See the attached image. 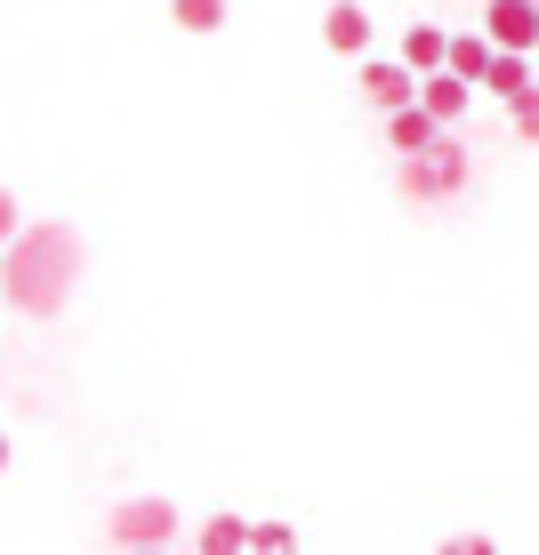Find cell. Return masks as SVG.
Segmentation results:
<instances>
[{"mask_svg": "<svg viewBox=\"0 0 539 555\" xmlns=\"http://www.w3.org/2000/svg\"><path fill=\"white\" fill-rule=\"evenodd\" d=\"M73 274H81V242H73L65 225H25V234H9V306L16 314H56Z\"/></svg>", "mask_w": 539, "mask_h": 555, "instance_id": "cell-1", "label": "cell"}, {"mask_svg": "<svg viewBox=\"0 0 539 555\" xmlns=\"http://www.w3.org/2000/svg\"><path fill=\"white\" fill-rule=\"evenodd\" d=\"M467 178H475V169H467V145H459V138H442V145H427V153H411V162H402L395 169V185H402V202H459V194H467Z\"/></svg>", "mask_w": 539, "mask_h": 555, "instance_id": "cell-2", "label": "cell"}, {"mask_svg": "<svg viewBox=\"0 0 539 555\" xmlns=\"http://www.w3.org/2000/svg\"><path fill=\"white\" fill-rule=\"evenodd\" d=\"M105 540L113 547H169L178 540V500H121L105 515Z\"/></svg>", "mask_w": 539, "mask_h": 555, "instance_id": "cell-3", "label": "cell"}, {"mask_svg": "<svg viewBox=\"0 0 539 555\" xmlns=\"http://www.w3.org/2000/svg\"><path fill=\"white\" fill-rule=\"evenodd\" d=\"M362 105H371V113L419 105V73L402 65V56H362Z\"/></svg>", "mask_w": 539, "mask_h": 555, "instance_id": "cell-4", "label": "cell"}, {"mask_svg": "<svg viewBox=\"0 0 539 555\" xmlns=\"http://www.w3.org/2000/svg\"><path fill=\"white\" fill-rule=\"evenodd\" d=\"M484 33H491L499 49L539 56V0H484Z\"/></svg>", "mask_w": 539, "mask_h": 555, "instance_id": "cell-5", "label": "cell"}, {"mask_svg": "<svg viewBox=\"0 0 539 555\" xmlns=\"http://www.w3.org/2000/svg\"><path fill=\"white\" fill-rule=\"evenodd\" d=\"M322 49L331 56H371V9H362V0H331V9H322Z\"/></svg>", "mask_w": 539, "mask_h": 555, "instance_id": "cell-6", "label": "cell"}, {"mask_svg": "<svg viewBox=\"0 0 539 555\" xmlns=\"http://www.w3.org/2000/svg\"><path fill=\"white\" fill-rule=\"evenodd\" d=\"M442 138H451V129H442L427 105H402V113H387V145L402 153V162H411V153H427V145H442Z\"/></svg>", "mask_w": 539, "mask_h": 555, "instance_id": "cell-7", "label": "cell"}, {"mask_svg": "<svg viewBox=\"0 0 539 555\" xmlns=\"http://www.w3.org/2000/svg\"><path fill=\"white\" fill-rule=\"evenodd\" d=\"M467 98H475V81H459L451 65H442V73H427V81H419V105H427V113H435L442 129H451L459 113H467Z\"/></svg>", "mask_w": 539, "mask_h": 555, "instance_id": "cell-8", "label": "cell"}, {"mask_svg": "<svg viewBox=\"0 0 539 555\" xmlns=\"http://www.w3.org/2000/svg\"><path fill=\"white\" fill-rule=\"evenodd\" d=\"M484 89H491V98H508V105H515V98H531V89H539L531 56H524V49H499V56H491V73H484Z\"/></svg>", "mask_w": 539, "mask_h": 555, "instance_id": "cell-9", "label": "cell"}, {"mask_svg": "<svg viewBox=\"0 0 539 555\" xmlns=\"http://www.w3.org/2000/svg\"><path fill=\"white\" fill-rule=\"evenodd\" d=\"M402 65H411L419 81L442 73V65H451V33H442V25H411V33H402Z\"/></svg>", "mask_w": 539, "mask_h": 555, "instance_id": "cell-10", "label": "cell"}, {"mask_svg": "<svg viewBox=\"0 0 539 555\" xmlns=\"http://www.w3.org/2000/svg\"><path fill=\"white\" fill-rule=\"evenodd\" d=\"M491 56H499V41H491V33H484V25H467V33H451V73H459V81H475V89H484V73H491Z\"/></svg>", "mask_w": 539, "mask_h": 555, "instance_id": "cell-11", "label": "cell"}, {"mask_svg": "<svg viewBox=\"0 0 539 555\" xmlns=\"http://www.w3.org/2000/svg\"><path fill=\"white\" fill-rule=\"evenodd\" d=\"M249 531H258V524H242V515H202V531H194V547L202 555H249Z\"/></svg>", "mask_w": 539, "mask_h": 555, "instance_id": "cell-12", "label": "cell"}, {"mask_svg": "<svg viewBox=\"0 0 539 555\" xmlns=\"http://www.w3.org/2000/svg\"><path fill=\"white\" fill-rule=\"evenodd\" d=\"M226 16H234L226 0H169V25L178 33H226Z\"/></svg>", "mask_w": 539, "mask_h": 555, "instance_id": "cell-13", "label": "cell"}, {"mask_svg": "<svg viewBox=\"0 0 539 555\" xmlns=\"http://www.w3.org/2000/svg\"><path fill=\"white\" fill-rule=\"evenodd\" d=\"M249 555H298V531L291 524H258L249 531Z\"/></svg>", "mask_w": 539, "mask_h": 555, "instance_id": "cell-14", "label": "cell"}, {"mask_svg": "<svg viewBox=\"0 0 539 555\" xmlns=\"http://www.w3.org/2000/svg\"><path fill=\"white\" fill-rule=\"evenodd\" d=\"M508 121H515V138H524V145H539V89H531V98H515V105H508Z\"/></svg>", "mask_w": 539, "mask_h": 555, "instance_id": "cell-15", "label": "cell"}, {"mask_svg": "<svg viewBox=\"0 0 539 555\" xmlns=\"http://www.w3.org/2000/svg\"><path fill=\"white\" fill-rule=\"evenodd\" d=\"M435 555H499V540L491 531H459V540H442Z\"/></svg>", "mask_w": 539, "mask_h": 555, "instance_id": "cell-16", "label": "cell"}, {"mask_svg": "<svg viewBox=\"0 0 539 555\" xmlns=\"http://www.w3.org/2000/svg\"><path fill=\"white\" fill-rule=\"evenodd\" d=\"M121 555H162V547H121Z\"/></svg>", "mask_w": 539, "mask_h": 555, "instance_id": "cell-17", "label": "cell"}]
</instances>
